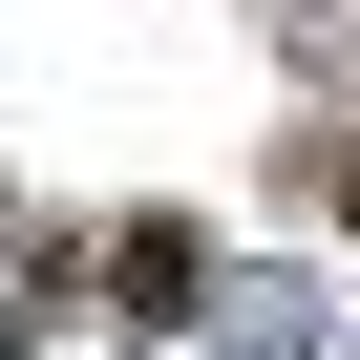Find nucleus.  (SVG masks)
Masks as SVG:
<instances>
[{
	"instance_id": "f257e3e1",
	"label": "nucleus",
	"mask_w": 360,
	"mask_h": 360,
	"mask_svg": "<svg viewBox=\"0 0 360 360\" xmlns=\"http://www.w3.org/2000/svg\"><path fill=\"white\" fill-rule=\"evenodd\" d=\"M339 212H360V148H339Z\"/></svg>"
}]
</instances>
